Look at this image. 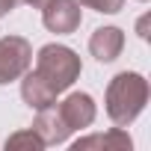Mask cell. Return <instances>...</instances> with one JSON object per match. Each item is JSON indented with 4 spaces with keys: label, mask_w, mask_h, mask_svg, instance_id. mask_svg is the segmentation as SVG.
<instances>
[{
    "label": "cell",
    "mask_w": 151,
    "mask_h": 151,
    "mask_svg": "<svg viewBox=\"0 0 151 151\" xmlns=\"http://www.w3.org/2000/svg\"><path fill=\"white\" fill-rule=\"evenodd\" d=\"M42 24H45V30H50L56 36L77 33L83 24V9L77 0H47L42 6Z\"/></svg>",
    "instance_id": "obj_4"
},
{
    "label": "cell",
    "mask_w": 151,
    "mask_h": 151,
    "mask_svg": "<svg viewBox=\"0 0 151 151\" xmlns=\"http://www.w3.org/2000/svg\"><path fill=\"white\" fill-rule=\"evenodd\" d=\"M21 98L30 110H45V107H53L56 104V92L53 86L42 77L39 71H24L21 74Z\"/></svg>",
    "instance_id": "obj_8"
},
{
    "label": "cell",
    "mask_w": 151,
    "mask_h": 151,
    "mask_svg": "<svg viewBox=\"0 0 151 151\" xmlns=\"http://www.w3.org/2000/svg\"><path fill=\"white\" fill-rule=\"evenodd\" d=\"M124 50V30L122 27H98L89 36V53L98 62H116Z\"/></svg>",
    "instance_id": "obj_6"
},
{
    "label": "cell",
    "mask_w": 151,
    "mask_h": 151,
    "mask_svg": "<svg viewBox=\"0 0 151 151\" xmlns=\"http://www.w3.org/2000/svg\"><path fill=\"white\" fill-rule=\"evenodd\" d=\"M33 130L39 133V139H42L45 145H62V142H68V136H71V127L62 122L56 104H53V107H45V110H36Z\"/></svg>",
    "instance_id": "obj_7"
},
{
    "label": "cell",
    "mask_w": 151,
    "mask_h": 151,
    "mask_svg": "<svg viewBox=\"0 0 151 151\" xmlns=\"http://www.w3.org/2000/svg\"><path fill=\"white\" fill-rule=\"evenodd\" d=\"M145 24H148V18H142V21H139V36H142V39H148V33H145Z\"/></svg>",
    "instance_id": "obj_14"
},
{
    "label": "cell",
    "mask_w": 151,
    "mask_h": 151,
    "mask_svg": "<svg viewBox=\"0 0 151 151\" xmlns=\"http://www.w3.org/2000/svg\"><path fill=\"white\" fill-rule=\"evenodd\" d=\"M24 3H27V6H33V9H42L47 0H24Z\"/></svg>",
    "instance_id": "obj_13"
},
{
    "label": "cell",
    "mask_w": 151,
    "mask_h": 151,
    "mask_svg": "<svg viewBox=\"0 0 151 151\" xmlns=\"http://www.w3.org/2000/svg\"><path fill=\"white\" fill-rule=\"evenodd\" d=\"M33 65V45L24 36H3L0 39V86L21 80V74Z\"/></svg>",
    "instance_id": "obj_3"
},
{
    "label": "cell",
    "mask_w": 151,
    "mask_h": 151,
    "mask_svg": "<svg viewBox=\"0 0 151 151\" xmlns=\"http://www.w3.org/2000/svg\"><path fill=\"white\" fill-rule=\"evenodd\" d=\"M18 3H24V0H0V18H6L12 9H18Z\"/></svg>",
    "instance_id": "obj_12"
},
{
    "label": "cell",
    "mask_w": 151,
    "mask_h": 151,
    "mask_svg": "<svg viewBox=\"0 0 151 151\" xmlns=\"http://www.w3.org/2000/svg\"><path fill=\"white\" fill-rule=\"evenodd\" d=\"M139 3H145V0H139Z\"/></svg>",
    "instance_id": "obj_15"
},
{
    "label": "cell",
    "mask_w": 151,
    "mask_h": 151,
    "mask_svg": "<svg viewBox=\"0 0 151 151\" xmlns=\"http://www.w3.org/2000/svg\"><path fill=\"white\" fill-rule=\"evenodd\" d=\"M36 71L59 95V92H65V89L74 86V80H77L80 71H83V62H80V56L74 53L68 45L50 42V45L39 47V53H36Z\"/></svg>",
    "instance_id": "obj_2"
},
{
    "label": "cell",
    "mask_w": 151,
    "mask_h": 151,
    "mask_svg": "<svg viewBox=\"0 0 151 151\" xmlns=\"http://www.w3.org/2000/svg\"><path fill=\"white\" fill-rule=\"evenodd\" d=\"M148 95H151L148 80L139 71H119L107 83V92H104V107H107L110 122L119 127L133 124L139 119V113L145 110Z\"/></svg>",
    "instance_id": "obj_1"
},
{
    "label": "cell",
    "mask_w": 151,
    "mask_h": 151,
    "mask_svg": "<svg viewBox=\"0 0 151 151\" xmlns=\"http://www.w3.org/2000/svg\"><path fill=\"white\" fill-rule=\"evenodd\" d=\"M80 6L86 9H95V12H104V15H116L124 9V0H77Z\"/></svg>",
    "instance_id": "obj_11"
},
{
    "label": "cell",
    "mask_w": 151,
    "mask_h": 151,
    "mask_svg": "<svg viewBox=\"0 0 151 151\" xmlns=\"http://www.w3.org/2000/svg\"><path fill=\"white\" fill-rule=\"evenodd\" d=\"M56 110H59L62 122L71 127V133L92 127V122H95V116H98L95 98H92L89 92H71V95H65V101H62Z\"/></svg>",
    "instance_id": "obj_5"
},
{
    "label": "cell",
    "mask_w": 151,
    "mask_h": 151,
    "mask_svg": "<svg viewBox=\"0 0 151 151\" xmlns=\"http://www.w3.org/2000/svg\"><path fill=\"white\" fill-rule=\"evenodd\" d=\"M45 142L39 139V133L30 127V130H15L9 139H6V151H42Z\"/></svg>",
    "instance_id": "obj_10"
},
{
    "label": "cell",
    "mask_w": 151,
    "mask_h": 151,
    "mask_svg": "<svg viewBox=\"0 0 151 151\" xmlns=\"http://www.w3.org/2000/svg\"><path fill=\"white\" fill-rule=\"evenodd\" d=\"M74 151H83V148H116V151H130L133 148V139L127 136V130L124 127H113V130H107V133H95V136H86V139H77L71 145Z\"/></svg>",
    "instance_id": "obj_9"
}]
</instances>
